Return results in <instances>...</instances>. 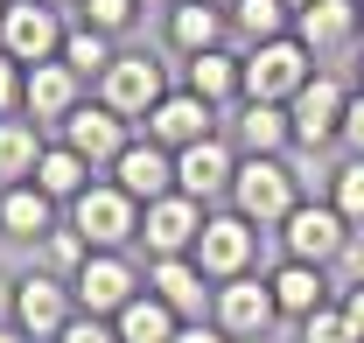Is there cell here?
<instances>
[{"label": "cell", "mask_w": 364, "mask_h": 343, "mask_svg": "<svg viewBox=\"0 0 364 343\" xmlns=\"http://www.w3.org/2000/svg\"><path fill=\"white\" fill-rule=\"evenodd\" d=\"M112 56H119V43H112L105 28H91V21H70V36H63V63H70L85 85H98V78L112 70Z\"/></svg>", "instance_id": "29"}, {"label": "cell", "mask_w": 364, "mask_h": 343, "mask_svg": "<svg viewBox=\"0 0 364 343\" xmlns=\"http://www.w3.org/2000/svg\"><path fill=\"white\" fill-rule=\"evenodd\" d=\"M21 91H28V63H14V56L0 49V120L21 112Z\"/></svg>", "instance_id": "34"}, {"label": "cell", "mask_w": 364, "mask_h": 343, "mask_svg": "<svg viewBox=\"0 0 364 343\" xmlns=\"http://www.w3.org/2000/svg\"><path fill=\"white\" fill-rule=\"evenodd\" d=\"M225 36H231L225 7H210V0H176V7H168V49H176V56L225 49Z\"/></svg>", "instance_id": "24"}, {"label": "cell", "mask_w": 364, "mask_h": 343, "mask_svg": "<svg viewBox=\"0 0 364 343\" xmlns=\"http://www.w3.org/2000/svg\"><path fill=\"white\" fill-rule=\"evenodd\" d=\"M273 301H280V322H309L316 308H329L336 301V273L329 266H309V259H280L267 273Z\"/></svg>", "instance_id": "19"}, {"label": "cell", "mask_w": 364, "mask_h": 343, "mask_svg": "<svg viewBox=\"0 0 364 343\" xmlns=\"http://www.w3.org/2000/svg\"><path fill=\"white\" fill-rule=\"evenodd\" d=\"M210 7H225V14H231V0H210Z\"/></svg>", "instance_id": "44"}, {"label": "cell", "mask_w": 364, "mask_h": 343, "mask_svg": "<svg viewBox=\"0 0 364 343\" xmlns=\"http://www.w3.org/2000/svg\"><path fill=\"white\" fill-rule=\"evenodd\" d=\"M63 217L91 238V253H134V246H140V204L112 182V175H98Z\"/></svg>", "instance_id": "3"}, {"label": "cell", "mask_w": 364, "mask_h": 343, "mask_svg": "<svg viewBox=\"0 0 364 343\" xmlns=\"http://www.w3.org/2000/svg\"><path fill=\"white\" fill-rule=\"evenodd\" d=\"M273 238H280V259H309V266H329V273H336V259L350 253L358 224L336 211L329 196H301V204H294V217H287Z\"/></svg>", "instance_id": "2"}, {"label": "cell", "mask_w": 364, "mask_h": 343, "mask_svg": "<svg viewBox=\"0 0 364 343\" xmlns=\"http://www.w3.org/2000/svg\"><path fill=\"white\" fill-rule=\"evenodd\" d=\"M358 91H364V43H358Z\"/></svg>", "instance_id": "41"}, {"label": "cell", "mask_w": 364, "mask_h": 343, "mask_svg": "<svg viewBox=\"0 0 364 343\" xmlns=\"http://www.w3.org/2000/svg\"><path fill=\"white\" fill-rule=\"evenodd\" d=\"M203 224H210V211H203L196 196L168 189V196H154V204L140 211V253L147 259H182V253H196Z\"/></svg>", "instance_id": "11"}, {"label": "cell", "mask_w": 364, "mask_h": 343, "mask_svg": "<svg viewBox=\"0 0 364 343\" xmlns=\"http://www.w3.org/2000/svg\"><path fill=\"white\" fill-rule=\"evenodd\" d=\"M301 175H294V154H238V182H231V211L259 231H280L294 204H301Z\"/></svg>", "instance_id": "1"}, {"label": "cell", "mask_w": 364, "mask_h": 343, "mask_svg": "<svg viewBox=\"0 0 364 343\" xmlns=\"http://www.w3.org/2000/svg\"><path fill=\"white\" fill-rule=\"evenodd\" d=\"M140 7H161V14H168V7H176V0H140Z\"/></svg>", "instance_id": "42"}, {"label": "cell", "mask_w": 364, "mask_h": 343, "mask_svg": "<svg viewBox=\"0 0 364 343\" xmlns=\"http://www.w3.org/2000/svg\"><path fill=\"white\" fill-rule=\"evenodd\" d=\"M336 308L350 315V329L364 337V280H343V287H336Z\"/></svg>", "instance_id": "36"}, {"label": "cell", "mask_w": 364, "mask_h": 343, "mask_svg": "<svg viewBox=\"0 0 364 343\" xmlns=\"http://www.w3.org/2000/svg\"><path fill=\"white\" fill-rule=\"evenodd\" d=\"M56 140H63V147H77V154H85L98 175H112V162H119V154H127V147L140 140V127H134V120H119L112 105L85 98V105H77V112L56 127Z\"/></svg>", "instance_id": "10"}, {"label": "cell", "mask_w": 364, "mask_h": 343, "mask_svg": "<svg viewBox=\"0 0 364 343\" xmlns=\"http://www.w3.org/2000/svg\"><path fill=\"white\" fill-rule=\"evenodd\" d=\"M0 14H7V0H0Z\"/></svg>", "instance_id": "46"}, {"label": "cell", "mask_w": 364, "mask_h": 343, "mask_svg": "<svg viewBox=\"0 0 364 343\" xmlns=\"http://www.w3.org/2000/svg\"><path fill=\"white\" fill-rule=\"evenodd\" d=\"M294 337H301V343H364L358 329H350V315H343L336 301H329V308H316L309 322H294Z\"/></svg>", "instance_id": "33"}, {"label": "cell", "mask_w": 364, "mask_h": 343, "mask_svg": "<svg viewBox=\"0 0 364 343\" xmlns=\"http://www.w3.org/2000/svg\"><path fill=\"white\" fill-rule=\"evenodd\" d=\"M259 238H267V231H259V224H245V217L231 211H210V224H203V238H196V266H203V273H210V287H218V280H238V273H252V259H259Z\"/></svg>", "instance_id": "12"}, {"label": "cell", "mask_w": 364, "mask_h": 343, "mask_svg": "<svg viewBox=\"0 0 364 343\" xmlns=\"http://www.w3.org/2000/svg\"><path fill=\"white\" fill-rule=\"evenodd\" d=\"M63 36H70V14L63 7H43V0H7V14H0V49L14 56V63H56L63 56Z\"/></svg>", "instance_id": "9"}, {"label": "cell", "mask_w": 364, "mask_h": 343, "mask_svg": "<svg viewBox=\"0 0 364 343\" xmlns=\"http://www.w3.org/2000/svg\"><path fill=\"white\" fill-rule=\"evenodd\" d=\"M112 182H119V189L134 196L140 211H147L154 196H168V189H176V154H168V147H154V140L140 133L134 147H127V154L112 162Z\"/></svg>", "instance_id": "23"}, {"label": "cell", "mask_w": 364, "mask_h": 343, "mask_svg": "<svg viewBox=\"0 0 364 343\" xmlns=\"http://www.w3.org/2000/svg\"><path fill=\"white\" fill-rule=\"evenodd\" d=\"M43 7H63V14H77V0H43Z\"/></svg>", "instance_id": "40"}, {"label": "cell", "mask_w": 364, "mask_h": 343, "mask_svg": "<svg viewBox=\"0 0 364 343\" xmlns=\"http://www.w3.org/2000/svg\"><path fill=\"white\" fill-rule=\"evenodd\" d=\"M350 91L336 70H316L309 85L287 98V120H294V154H322V147H336L343 140V112H350Z\"/></svg>", "instance_id": "5"}, {"label": "cell", "mask_w": 364, "mask_h": 343, "mask_svg": "<svg viewBox=\"0 0 364 343\" xmlns=\"http://www.w3.org/2000/svg\"><path fill=\"white\" fill-rule=\"evenodd\" d=\"M343 147L364 154V91H350V112H343Z\"/></svg>", "instance_id": "37"}, {"label": "cell", "mask_w": 364, "mask_h": 343, "mask_svg": "<svg viewBox=\"0 0 364 343\" xmlns=\"http://www.w3.org/2000/svg\"><path fill=\"white\" fill-rule=\"evenodd\" d=\"M329 204L364 231V154H350L343 169H329Z\"/></svg>", "instance_id": "32"}, {"label": "cell", "mask_w": 364, "mask_h": 343, "mask_svg": "<svg viewBox=\"0 0 364 343\" xmlns=\"http://www.w3.org/2000/svg\"><path fill=\"white\" fill-rule=\"evenodd\" d=\"M70 315H77V295H70V280H56V273H21V280H7V322L21 329L28 343H56L70 329Z\"/></svg>", "instance_id": "4"}, {"label": "cell", "mask_w": 364, "mask_h": 343, "mask_svg": "<svg viewBox=\"0 0 364 343\" xmlns=\"http://www.w3.org/2000/svg\"><path fill=\"white\" fill-rule=\"evenodd\" d=\"M147 295H161L182 322H210V295L218 287H210V273L196 259L182 253V259H147Z\"/></svg>", "instance_id": "18"}, {"label": "cell", "mask_w": 364, "mask_h": 343, "mask_svg": "<svg viewBox=\"0 0 364 343\" xmlns=\"http://www.w3.org/2000/svg\"><path fill=\"white\" fill-rule=\"evenodd\" d=\"M28 182H36L43 196H56V204L70 211V204L85 196L91 182H98V169H91V162L77 154V147H63V140L49 133V147H43V162H36V175H28Z\"/></svg>", "instance_id": "25"}, {"label": "cell", "mask_w": 364, "mask_h": 343, "mask_svg": "<svg viewBox=\"0 0 364 343\" xmlns=\"http://www.w3.org/2000/svg\"><path fill=\"white\" fill-rule=\"evenodd\" d=\"M77 105H85V78H77V70H70L63 56H56V63H36V70H28L21 112H28V120H36L43 133H56L63 120H70V112H77Z\"/></svg>", "instance_id": "17"}, {"label": "cell", "mask_w": 364, "mask_h": 343, "mask_svg": "<svg viewBox=\"0 0 364 343\" xmlns=\"http://www.w3.org/2000/svg\"><path fill=\"white\" fill-rule=\"evenodd\" d=\"M252 343H273V337H252Z\"/></svg>", "instance_id": "45"}, {"label": "cell", "mask_w": 364, "mask_h": 343, "mask_svg": "<svg viewBox=\"0 0 364 343\" xmlns=\"http://www.w3.org/2000/svg\"><path fill=\"white\" fill-rule=\"evenodd\" d=\"M358 7H364V0H358Z\"/></svg>", "instance_id": "47"}, {"label": "cell", "mask_w": 364, "mask_h": 343, "mask_svg": "<svg viewBox=\"0 0 364 343\" xmlns=\"http://www.w3.org/2000/svg\"><path fill=\"white\" fill-rule=\"evenodd\" d=\"M231 182H238V147H231L225 133H210V140H196V147H182V154H176V189H182V196H196L203 211H225V204H231Z\"/></svg>", "instance_id": "13"}, {"label": "cell", "mask_w": 364, "mask_h": 343, "mask_svg": "<svg viewBox=\"0 0 364 343\" xmlns=\"http://www.w3.org/2000/svg\"><path fill=\"white\" fill-rule=\"evenodd\" d=\"M287 7H294V14H301V7H309V0H287Z\"/></svg>", "instance_id": "43"}, {"label": "cell", "mask_w": 364, "mask_h": 343, "mask_svg": "<svg viewBox=\"0 0 364 343\" xmlns=\"http://www.w3.org/2000/svg\"><path fill=\"white\" fill-rule=\"evenodd\" d=\"M140 287H147V273L134 266V253H91L77 266V280H70V295H77L85 315H119Z\"/></svg>", "instance_id": "15"}, {"label": "cell", "mask_w": 364, "mask_h": 343, "mask_svg": "<svg viewBox=\"0 0 364 343\" xmlns=\"http://www.w3.org/2000/svg\"><path fill=\"white\" fill-rule=\"evenodd\" d=\"M49 133L28 120V112H14V120H0V182H28L36 162H43Z\"/></svg>", "instance_id": "27"}, {"label": "cell", "mask_w": 364, "mask_h": 343, "mask_svg": "<svg viewBox=\"0 0 364 343\" xmlns=\"http://www.w3.org/2000/svg\"><path fill=\"white\" fill-rule=\"evenodd\" d=\"M140 133L154 140V147H168V154H182V147H196V140H210V133H225V112L210 105V98H196L189 85H176L147 120H140Z\"/></svg>", "instance_id": "14"}, {"label": "cell", "mask_w": 364, "mask_h": 343, "mask_svg": "<svg viewBox=\"0 0 364 343\" xmlns=\"http://www.w3.org/2000/svg\"><path fill=\"white\" fill-rule=\"evenodd\" d=\"M316 70H322V56L301 43V36L252 43V49H245V98H273V105H287V98L309 85Z\"/></svg>", "instance_id": "7"}, {"label": "cell", "mask_w": 364, "mask_h": 343, "mask_svg": "<svg viewBox=\"0 0 364 343\" xmlns=\"http://www.w3.org/2000/svg\"><path fill=\"white\" fill-rule=\"evenodd\" d=\"M112 329H119V343H176V329H182V315L168 308L161 295H147L140 287L119 315H112Z\"/></svg>", "instance_id": "26"}, {"label": "cell", "mask_w": 364, "mask_h": 343, "mask_svg": "<svg viewBox=\"0 0 364 343\" xmlns=\"http://www.w3.org/2000/svg\"><path fill=\"white\" fill-rule=\"evenodd\" d=\"M210 322H218L231 343L273 337V329H280V301H273L267 273H238V280H218V295H210Z\"/></svg>", "instance_id": "8"}, {"label": "cell", "mask_w": 364, "mask_h": 343, "mask_svg": "<svg viewBox=\"0 0 364 343\" xmlns=\"http://www.w3.org/2000/svg\"><path fill=\"white\" fill-rule=\"evenodd\" d=\"M56 343H119V329H112V315H85V308H77L70 329H63Z\"/></svg>", "instance_id": "35"}, {"label": "cell", "mask_w": 364, "mask_h": 343, "mask_svg": "<svg viewBox=\"0 0 364 343\" xmlns=\"http://www.w3.org/2000/svg\"><path fill=\"white\" fill-rule=\"evenodd\" d=\"M0 343H28V337H21V329H14V322H0Z\"/></svg>", "instance_id": "39"}, {"label": "cell", "mask_w": 364, "mask_h": 343, "mask_svg": "<svg viewBox=\"0 0 364 343\" xmlns=\"http://www.w3.org/2000/svg\"><path fill=\"white\" fill-rule=\"evenodd\" d=\"M168 91H176V85H168V63H154L147 49H119V56H112V70L91 85V98H98V105H112L119 120H134V127H140Z\"/></svg>", "instance_id": "6"}, {"label": "cell", "mask_w": 364, "mask_h": 343, "mask_svg": "<svg viewBox=\"0 0 364 343\" xmlns=\"http://www.w3.org/2000/svg\"><path fill=\"white\" fill-rule=\"evenodd\" d=\"M63 204L43 196L36 182H0V238H14V246H43L49 231L63 224Z\"/></svg>", "instance_id": "20"}, {"label": "cell", "mask_w": 364, "mask_h": 343, "mask_svg": "<svg viewBox=\"0 0 364 343\" xmlns=\"http://www.w3.org/2000/svg\"><path fill=\"white\" fill-rule=\"evenodd\" d=\"M176 343H231V337L218 329V322H182V329H176Z\"/></svg>", "instance_id": "38"}, {"label": "cell", "mask_w": 364, "mask_h": 343, "mask_svg": "<svg viewBox=\"0 0 364 343\" xmlns=\"http://www.w3.org/2000/svg\"><path fill=\"white\" fill-rule=\"evenodd\" d=\"M225 140L238 154H294V120L273 98H238L225 112Z\"/></svg>", "instance_id": "16"}, {"label": "cell", "mask_w": 364, "mask_h": 343, "mask_svg": "<svg viewBox=\"0 0 364 343\" xmlns=\"http://www.w3.org/2000/svg\"><path fill=\"white\" fill-rule=\"evenodd\" d=\"M182 85L196 98H210L218 112H231L245 98V49H203V56H182Z\"/></svg>", "instance_id": "21"}, {"label": "cell", "mask_w": 364, "mask_h": 343, "mask_svg": "<svg viewBox=\"0 0 364 343\" xmlns=\"http://www.w3.org/2000/svg\"><path fill=\"white\" fill-rule=\"evenodd\" d=\"M294 36L316 49V56H336V49L364 43V7L358 0H309L294 14Z\"/></svg>", "instance_id": "22"}, {"label": "cell", "mask_w": 364, "mask_h": 343, "mask_svg": "<svg viewBox=\"0 0 364 343\" xmlns=\"http://www.w3.org/2000/svg\"><path fill=\"white\" fill-rule=\"evenodd\" d=\"M36 253H43V273H56V280H77V266L91 259V238L70 224V217H63V224L49 231L43 246H36Z\"/></svg>", "instance_id": "30"}, {"label": "cell", "mask_w": 364, "mask_h": 343, "mask_svg": "<svg viewBox=\"0 0 364 343\" xmlns=\"http://www.w3.org/2000/svg\"><path fill=\"white\" fill-rule=\"evenodd\" d=\"M231 36L245 49L273 43V36H294V7L287 0H231Z\"/></svg>", "instance_id": "28"}, {"label": "cell", "mask_w": 364, "mask_h": 343, "mask_svg": "<svg viewBox=\"0 0 364 343\" xmlns=\"http://www.w3.org/2000/svg\"><path fill=\"white\" fill-rule=\"evenodd\" d=\"M140 14H147L140 0H77V14H70V21H91V28H105V36L119 43V36L134 28Z\"/></svg>", "instance_id": "31"}]
</instances>
